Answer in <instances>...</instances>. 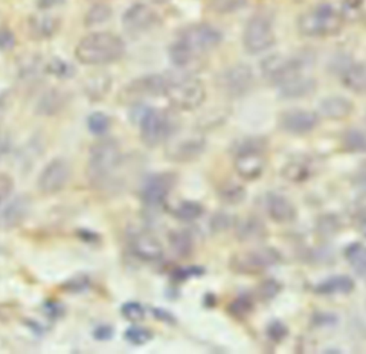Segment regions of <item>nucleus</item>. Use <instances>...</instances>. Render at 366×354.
<instances>
[{
  "mask_svg": "<svg viewBox=\"0 0 366 354\" xmlns=\"http://www.w3.org/2000/svg\"><path fill=\"white\" fill-rule=\"evenodd\" d=\"M132 251L145 261H157L164 257V245L149 232H139L132 239Z\"/></svg>",
  "mask_w": 366,
  "mask_h": 354,
  "instance_id": "aec40b11",
  "label": "nucleus"
},
{
  "mask_svg": "<svg viewBox=\"0 0 366 354\" xmlns=\"http://www.w3.org/2000/svg\"><path fill=\"white\" fill-rule=\"evenodd\" d=\"M60 105H62V100H60L59 93L53 92V93L45 96L44 100L40 101L37 109L40 113H44V115H52V113L59 112Z\"/></svg>",
  "mask_w": 366,
  "mask_h": 354,
  "instance_id": "e433bc0d",
  "label": "nucleus"
},
{
  "mask_svg": "<svg viewBox=\"0 0 366 354\" xmlns=\"http://www.w3.org/2000/svg\"><path fill=\"white\" fill-rule=\"evenodd\" d=\"M345 24V16L332 5H318L303 12L298 19V29L307 37H329L338 35Z\"/></svg>",
  "mask_w": 366,
  "mask_h": 354,
  "instance_id": "20e7f679",
  "label": "nucleus"
},
{
  "mask_svg": "<svg viewBox=\"0 0 366 354\" xmlns=\"http://www.w3.org/2000/svg\"><path fill=\"white\" fill-rule=\"evenodd\" d=\"M30 29L33 35L39 37H49L56 32L57 24L56 21H53L52 17H40V19H35V22L32 24Z\"/></svg>",
  "mask_w": 366,
  "mask_h": 354,
  "instance_id": "72a5a7b5",
  "label": "nucleus"
},
{
  "mask_svg": "<svg viewBox=\"0 0 366 354\" xmlns=\"http://www.w3.org/2000/svg\"><path fill=\"white\" fill-rule=\"evenodd\" d=\"M238 240L242 243H255L260 241L268 235V230L259 218H247L236 227Z\"/></svg>",
  "mask_w": 366,
  "mask_h": 354,
  "instance_id": "b1692460",
  "label": "nucleus"
},
{
  "mask_svg": "<svg viewBox=\"0 0 366 354\" xmlns=\"http://www.w3.org/2000/svg\"><path fill=\"white\" fill-rule=\"evenodd\" d=\"M139 129L142 142L155 148L169 141L177 132V121L166 111L144 108L139 113Z\"/></svg>",
  "mask_w": 366,
  "mask_h": 354,
  "instance_id": "39448f33",
  "label": "nucleus"
},
{
  "mask_svg": "<svg viewBox=\"0 0 366 354\" xmlns=\"http://www.w3.org/2000/svg\"><path fill=\"white\" fill-rule=\"evenodd\" d=\"M355 290V281L348 275H335L319 283L314 291L319 296H336V294H351Z\"/></svg>",
  "mask_w": 366,
  "mask_h": 354,
  "instance_id": "5701e85b",
  "label": "nucleus"
},
{
  "mask_svg": "<svg viewBox=\"0 0 366 354\" xmlns=\"http://www.w3.org/2000/svg\"><path fill=\"white\" fill-rule=\"evenodd\" d=\"M169 241L177 255H189L193 250V239L188 231H173L169 235Z\"/></svg>",
  "mask_w": 366,
  "mask_h": 354,
  "instance_id": "c85d7f7f",
  "label": "nucleus"
},
{
  "mask_svg": "<svg viewBox=\"0 0 366 354\" xmlns=\"http://www.w3.org/2000/svg\"><path fill=\"white\" fill-rule=\"evenodd\" d=\"M8 148H9V142H8V140H6V136L0 135V158H2V155L6 153Z\"/></svg>",
  "mask_w": 366,
  "mask_h": 354,
  "instance_id": "3c124183",
  "label": "nucleus"
},
{
  "mask_svg": "<svg viewBox=\"0 0 366 354\" xmlns=\"http://www.w3.org/2000/svg\"><path fill=\"white\" fill-rule=\"evenodd\" d=\"M157 12L152 6L145 3H136L131 6L125 12L124 17H122V24H124L125 29L133 35L151 30L157 25Z\"/></svg>",
  "mask_w": 366,
  "mask_h": 354,
  "instance_id": "2eb2a0df",
  "label": "nucleus"
},
{
  "mask_svg": "<svg viewBox=\"0 0 366 354\" xmlns=\"http://www.w3.org/2000/svg\"><path fill=\"white\" fill-rule=\"evenodd\" d=\"M343 148L349 152L365 153L366 152V135L358 129H349L342 138Z\"/></svg>",
  "mask_w": 366,
  "mask_h": 354,
  "instance_id": "c756f323",
  "label": "nucleus"
},
{
  "mask_svg": "<svg viewBox=\"0 0 366 354\" xmlns=\"http://www.w3.org/2000/svg\"><path fill=\"white\" fill-rule=\"evenodd\" d=\"M305 69H307V61L298 56L272 55L260 64L263 77L278 88L296 80L302 75H307Z\"/></svg>",
  "mask_w": 366,
  "mask_h": 354,
  "instance_id": "6e6552de",
  "label": "nucleus"
},
{
  "mask_svg": "<svg viewBox=\"0 0 366 354\" xmlns=\"http://www.w3.org/2000/svg\"><path fill=\"white\" fill-rule=\"evenodd\" d=\"M242 42L249 55H259L269 50L276 42L275 30L269 17L263 15L252 16L243 30Z\"/></svg>",
  "mask_w": 366,
  "mask_h": 354,
  "instance_id": "1a4fd4ad",
  "label": "nucleus"
},
{
  "mask_svg": "<svg viewBox=\"0 0 366 354\" xmlns=\"http://www.w3.org/2000/svg\"><path fill=\"white\" fill-rule=\"evenodd\" d=\"M253 308V303L251 301L249 297H239L229 306V313L233 317H247L249 316V313Z\"/></svg>",
  "mask_w": 366,
  "mask_h": 354,
  "instance_id": "58836bf2",
  "label": "nucleus"
},
{
  "mask_svg": "<svg viewBox=\"0 0 366 354\" xmlns=\"http://www.w3.org/2000/svg\"><path fill=\"white\" fill-rule=\"evenodd\" d=\"M211 224H212V227H213L215 230L222 231V230L229 228V225H231V218L228 217V215H227L225 212H223V214H218V215H215L213 220L211 221Z\"/></svg>",
  "mask_w": 366,
  "mask_h": 354,
  "instance_id": "a18cd8bd",
  "label": "nucleus"
},
{
  "mask_svg": "<svg viewBox=\"0 0 366 354\" xmlns=\"http://www.w3.org/2000/svg\"><path fill=\"white\" fill-rule=\"evenodd\" d=\"M176 175L173 174H157L146 180L144 188H142L140 196L145 205L157 208L164 205L169 192L175 187Z\"/></svg>",
  "mask_w": 366,
  "mask_h": 354,
  "instance_id": "4468645a",
  "label": "nucleus"
},
{
  "mask_svg": "<svg viewBox=\"0 0 366 354\" xmlns=\"http://www.w3.org/2000/svg\"><path fill=\"white\" fill-rule=\"evenodd\" d=\"M253 81L255 77L251 66L238 64L219 75L218 86L223 93L231 97H240L252 89Z\"/></svg>",
  "mask_w": 366,
  "mask_h": 354,
  "instance_id": "f8f14e48",
  "label": "nucleus"
},
{
  "mask_svg": "<svg viewBox=\"0 0 366 354\" xmlns=\"http://www.w3.org/2000/svg\"><path fill=\"white\" fill-rule=\"evenodd\" d=\"M345 257L359 277L366 279V245L359 243L348 245L345 250Z\"/></svg>",
  "mask_w": 366,
  "mask_h": 354,
  "instance_id": "a878e982",
  "label": "nucleus"
},
{
  "mask_svg": "<svg viewBox=\"0 0 366 354\" xmlns=\"http://www.w3.org/2000/svg\"><path fill=\"white\" fill-rule=\"evenodd\" d=\"M247 6H248V0H211L212 10L220 15L233 13Z\"/></svg>",
  "mask_w": 366,
  "mask_h": 354,
  "instance_id": "473e14b6",
  "label": "nucleus"
},
{
  "mask_svg": "<svg viewBox=\"0 0 366 354\" xmlns=\"http://www.w3.org/2000/svg\"><path fill=\"white\" fill-rule=\"evenodd\" d=\"M267 211L272 221L278 224H291L298 217V209L289 198L280 194H268Z\"/></svg>",
  "mask_w": 366,
  "mask_h": 354,
  "instance_id": "6ab92c4d",
  "label": "nucleus"
},
{
  "mask_svg": "<svg viewBox=\"0 0 366 354\" xmlns=\"http://www.w3.org/2000/svg\"><path fill=\"white\" fill-rule=\"evenodd\" d=\"M165 95L172 106L180 111H195L206 100V89L203 82L192 73L180 72L165 75Z\"/></svg>",
  "mask_w": 366,
  "mask_h": 354,
  "instance_id": "7ed1b4c3",
  "label": "nucleus"
},
{
  "mask_svg": "<svg viewBox=\"0 0 366 354\" xmlns=\"http://www.w3.org/2000/svg\"><path fill=\"white\" fill-rule=\"evenodd\" d=\"M125 52L126 45L117 35L93 32L80 39L75 49V56L86 66H100L120 61Z\"/></svg>",
  "mask_w": 366,
  "mask_h": 354,
  "instance_id": "f03ea898",
  "label": "nucleus"
},
{
  "mask_svg": "<svg viewBox=\"0 0 366 354\" xmlns=\"http://www.w3.org/2000/svg\"><path fill=\"white\" fill-rule=\"evenodd\" d=\"M153 314L156 316V319L162 320V322H166V323H175V319L172 314H169L168 311H164V310H153Z\"/></svg>",
  "mask_w": 366,
  "mask_h": 354,
  "instance_id": "8fccbe9b",
  "label": "nucleus"
},
{
  "mask_svg": "<svg viewBox=\"0 0 366 354\" xmlns=\"http://www.w3.org/2000/svg\"><path fill=\"white\" fill-rule=\"evenodd\" d=\"M113 336V330L109 326H100L95 331V337L97 340H109Z\"/></svg>",
  "mask_w": 366,
  "mask_h": 354,
  "instance_id": "09e8293b",
  "label": "nucleus"
},
{
  "mask_svg": "<svg viewBox=\"0 0 366 354\" xmlns=\"http://www.w3.org/2000/svg\"><path fill=\"white\" fill-rule=\"evenodd\" d=\"M316 86V82L309 77L308 75H302L296 80L285 84L279 86V93L282 97H287V100H296V97L308 96L311 92H314Z\"/></svg>",
  "mask_w": 366,
  "mask_h": 354,
  "instance_id": "393cba45",
  "label": "nucleus"
},
{
  "mask_svg": "<svg viewBox=\"0 0 366 354\" xmlns=\"http://www.w3.org/2000/svg\"><path fill=\"white\" fill-rule=\"evenodd\" d=\"M219 196L223 203H227L229 205H235V204H240L243 200L247 198V191L243 187L231 183V184L223 185L219 189Z\"/></svg>",
  "mask_w": 366,
  "mask_h": 354,
  "instance_id": "7c9ffc66",
  "label": "nucleus"
},
{
  "mask_svg": "<svg viewBox=\"0 0 366 354\" xmlns=\"http://www.w3.org/2000/svg\"><path fill=\"white\" fill-rule=\"evenodd\" d=\"M280 290L282 286L276 280H267L258 287V297L263 301H268L275 299Z\"/></svg>",
  "mask_w": 366,
  "mask_h": 354,
  "instance_id": "4c0bfd02",
  "label": "nucleus"
},
{
  "mask_svg": "<svg viewBox=\"0 0 366 354\" xmlns=\"http://www.w3.org/2000/svg\"><path fill=\"white\" fill-rule=\"evenodd\" d=\"M365 0H343V8H342V15L347 17V15H352V13H356L362 5H363Z\"/></svg>",
  "mask_w": 366,
  "mask_h": 354,
  "instance_id": "c03bdc74",
  "label": "nucleus"
},
{
  "mask_svg": "<svg viewBox=\"0 0 366 354\" xmlns=\"http://www.w3.org/2000/svg\"><path fill=\"white\" fill-rule=\"evenodd\" d=\"M88 127H89V131L95 135H104L108 132L109 127H110V121L109 118L102 113V112H95L89 116L88 120Z\"/></svg>",
  "mask_w": 366,
  "mask_h": 354,
  "instance_id": "f704fd0d",
  "label": "nucleus"
},
{
  "mask_svg": "<svg viewBox=\"0 0 366 354\" xmlns=\"http://www.w3.org/2000/svg\"><path fill=\"white\" fill-rule=\"evenodd\" d=\"M222 33L208 24L191 25L183 29L169 48V57L175 66L186 69L199 62L222 44Z\"/></svg>",
  "mask_w": 366,
  "mask_h": 354,
  "instance_id": "f257e3e1",
  "label": "nucleus"
},
{
  "mask_svg": "<svg viewBox=\"0 0 366 354\" xmlns=\"http://www.w3.org/2000/svg\"><path fill=\"white\" fill-rule=\"evenodd\" d=\"M69 71H72L70 65L68 64H64L60 61H55L52 65H50V72L55 73V75H59V76H69Z\"/></svg>",
  "mask_w": 366,
  "mask_h": 354,
  "instance_id": "de8ad7c7",
  "label": "nucleus"
},
{
  "mask_svg": "<svg viewBox=\"0 0 366 354\" xmlns=\"http://www.w3.org/2000/svg\"><path fill=\"white\" fill-rule=\"evenodd\" d=\"M70 165L64 158L52 160L39 175L37 187L44 194H56L62 191L70 180Z\"/></svg>",
  "mask_w": 366,
  "mask_h": 354,
  "instance_id": "ddd939ff",
  "label": "nucleus"
},
{
  "mask_svg": "<svg viewBox=\"0 0 366 354\" xmlns=\"http://www.w3.org/2000/svg\"><path fill=\"white\" fill-rule=\"evenodd\" d=\"M359 231H360V234L363 235V237L366 239V218L360 221V224H359Z\"/></svg>",
  "mask_w": 366,
  "mask_h": 354,
  "instance_id": "603ef678",
  "label": "nucleus"
},
{
  "mask_svg": "<svg viewBox=\"0 0 366 354\" xmlns=\"http://www.w3.org/2000/svg\"><path fill=\"white\" fill-rule=\"evenodd\" d=\"M203 272H205V270L200 268V267H189V268L176 270L175 277L180 279V280H188L191 277H198V275H202Z\"/></svg>",
  "mask_w": 366,
  "mask_h": 354,
  "instance_id": "37998d69",
  "label": "nucleus"
},
{
  "mask_svg": "<svg viewBox=\"0 0 366 354\" xmlns=\"http://www.w3.org/2000/svg\"><path fill=\"white\" fill-rule=\"evenodd\" d=\"M318 115L307 109H292L279 116L280 129L292 135H307L318 127Z\"/></svg>",
  "mask_w": 366,
  "mask_h": 354,
  "instance_id": "dca6fc26",
  "label": "nucleus"
},
{
  "mask_svg": "<svg viewBox=\"0 0 366 354\" xmlns=\"http://www.w3.org/2000/svg\"><path fill=\"white\" fill-rule=\"evenodd\" d=\"M354 104L349 101L348 97L345 96H329L325 97V100L319 105V112L322 116L327 118V120L332 121H342L347 120L348 116L354 113Z\"/></svg>",
  "mask_w": 366,
  "mask_h": 354,
  "instance_id": "412c9836",
  "label": "nucleus"
},
{
  "mask_svg": "<svg viewBox=\"0 0 366 354\" xmlns=\"http://www.w3.org/2000/svg\"><path fill=\"white\" fill-rule=\"evenodd\" d=\"M125 339L135 346H144L146 343H149L153 339V333L145 327H129L125 331Z\"/></svg>",
  "mask_w": 366,
  "mask_h": 354,
  "instance_id": "2f4dec72",
  "label": "nucleus"
},
{
  "mask_svg": "<svg viewBox=\"0 0 366 354\" xmlns=\"http://www.w3.org/2000/svg\"><path fill=\"white\" fill-rule=\"evenodd\" d=\"M166 76L165 75H148L133 81L125 88L128 100H142L148 96H162L165 95Z\"/></svg>",
  "mask_w": 366,
  "mask_h": 354,
  "instance_id": "f3484780",
  "label": "nucleus"
},
{
  "mask_svg": "<svg viewBox=\"0 0 366 354\" xmlns=\"http://www.w3.org/2000/svg\"><path fill=\"white\" fill-rule=\"evenodd\" d=\"M122 161V151L113 140L96 142L90 148L88 178L93 184H104Z\"/></svg>",
  "mask_w": 366,
  "mask_h": 354,
  "instance_id": "423d86ee",
  "label": "nucleus"
},
{
  "mask_svg": "<svg viewBox=\"0 0 366 354\" xmlns=\"http://www.w3.org/2000/svg\"><path fill=\"white\" fill-rule=\"evenodd\" d=\"M15 188V183L12 180V176H9L8 174H0V204L5 203L12 191Z\"/></svg>",
  "mask_w": 366,
  "mask_h": 354,
  "instance_id": "79ce46f5",
  "label": "nucleus"
},
{
  "mask_svg": "<svg viewBox=\"0 0 366 354\" xmlns=\"http://www.w3.org/2000/svg\"><path fill=\"white\" fill-rule=\"evenodd\" d=\"M280 260V254L272 248H258L235 254L231 260V268L240 274H260L275 266Z\"/></svg>",
  "mask_w": 366,
  "mask_h": 354,
  "instance_id": "9b49d317",
  "label": "nucleus"
},
{
  "mask_svg": "<svg viewBox=\"0 0 366 354\" xmlns=\"http://www.w3.org/2000/svg\"><path fill=\"white\" fill-rule=\"evenodd\" d=\"M342 84L349 91L366 95V64H349L340 73Z\"/></svg>",
  "mask_w": 366,
  "mask_h": 354,
  "instance_id": "4be33fe9",
  "label": "nucleus"
},
{
  "mask_svg": "<svg viewBox=\"0 0 366 354\" xmlns=\"http://www.w3.org/2000/svg\"><path fill=\"white\" fill-rule=\"evenodd\" d=\"M235 171L245 181L259 180L265 171V144L260 140H245L236 145L235 153Z\"/></svg>",
  "mask_w": 366,
  "mask_h": 354,
  "instance_id": "0eeeda50",
  "label": "nucleus"
},
{
  "mask_svg": "<svg viewBox=\"0 0 366 354\" xmlns=\"http://www.w3.org/2000/svg\"><path fill=\"white\" fill-rule=\"evenodd\" d=\"M267 334L268 337L275 342V343H280L285 340V337L288 336V327L285 326L283 323L280 322H272L269 326H268V330H267Z\"/></svg>",
  "mask_w": 366,
  "mask_h": 354,
  "instance_id": "a19ab883",
  "label": "nucleus"
},
{
  "mask_svg": "<svg viewBox=\"0 0 366 354\" xmlns=\"http://www.w3.org/2000/svg\"><path fill=\"white\" fill-rule=\"evenodd\" d=\"M206 149L205 136L191 133H175L168 144L166 156L168 160L179 164H188L199 160Z\"/></svg>",
  "mask_w": 366,
  "mask_h": 354,
  "instance_id": "9d476101",
  "label": "nucleus"
},
{
  "mask_svg": "<svg viewBox=\"0 0 366 354\" xmlns=\"http://www.w3.org/2000/svg\"><path fill=\"white\" fill-rule=\"evenodd\" d=\"M122 314H124V317L126 320L136 323L145 319V308L140 303L129 301L122 306Z\"/></svg>",
  "mask_w": 366,
  "mask_h": 354,
  "instance_id": "c9c22d12",
  "label": "nucleus"
},
{
  "mask_svg": "<svg viewBox=\"0 0 366 354\" xmlns=\"http://www.w3.org/2000/svg\"><path fill=\"white\" fill-rule=\"evenodd\" d=\"M282 175L288 181L302 183V181H307L311 176V168L307 162H303V161H291L283 167Z\"/></svg>",
  "mask_w": 366,
  "mask_h": 354,
  "instance_id": "bb28decb",
  "label": "nucleus"
},
{
  "mask_svg": "<svg viewBox=\"0 0 366 354\" xmlns=\"http://www.w3.org/2000/svg\"><path fill=\"white\" fill-rule=\"evenodd\" d=\"M32 201L28 195H20L0 211V228L12 230L22 224L30 212Z\"/></svg>",
  "mask_w": 366,
  "mask_h": 354,
  "instance_id": "a211bd4d",
  "label": "nucleus"
},
{
  "mask_svg": "<svg viewBox=\"0 0 366 354\" xmlns=\"http://www.w3.org/2000/svg\"><path fill=\"white\" fill-rule=\"evenodd\" d=\"M13 46H15L13 35L6 29L0 30V50H9Z\"/></svg>",
  "mask_w": 366,
  "mask_h": 354,
  "instance_id": "49530a36",
  "label": "nucleus"
},
{
  "mask_svg": "<svg viewBox=\"0 0 366 354\" xmlns=\"http://www.w3.org/2000/svg\"><path fill=\"white\" fill-rule=\"evenodd\" d=\"M110 13H112L110 9L108 6H105V5L95 6L86 16V25L93 26V25L104 24L110 17Z\"/></svg>",
  "mask_w": 366,
  "mask_h": 354,
  "instance_id": "ea45409f",
  "label": "nucleus"
},
{
  "mask_svg": "<svg viewBox=\"0 0 366 354\" xmlns=\"http://www.w3.org/2000/svg\"><path fill=\"white\" fill-rule=\"evenodd\" d=\"M203 205L199 204L198 201H182L179 203V205L173 209V215L176 218H179L180 221H195L198 218L202 217L203 214Z\"/></svg>",
  "mask_w": 366,
  "mask_h": 354,
  "instance_id": "cd10ccee",
  "label": "nucleus"
}]
</instances>
